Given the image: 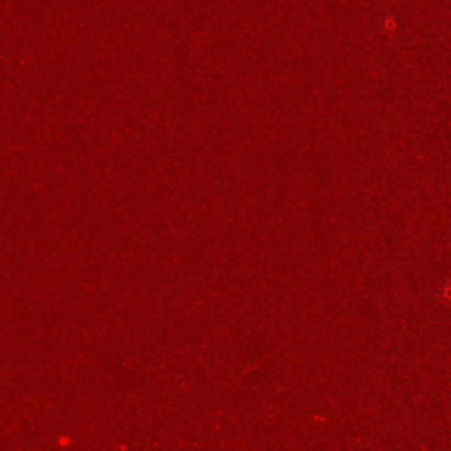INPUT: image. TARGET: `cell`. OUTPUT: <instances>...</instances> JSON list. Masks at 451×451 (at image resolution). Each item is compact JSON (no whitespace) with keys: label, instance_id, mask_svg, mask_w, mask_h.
<instances>
[{"label":"cell","instance_id":"cell-1","mask_svg":"<svg viewBox=\"0 0 451 451\" xmlns=\"http://www.w3.org/2000/svg\"><path fill=\"white\" fill-rule=\"evenodd\" d=\"M436 300L441 307L451 308V280H443L436 289Z\"/></svg>","mask_w":451,"mask_h":451}]
</instances>
